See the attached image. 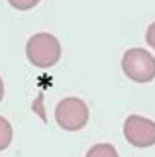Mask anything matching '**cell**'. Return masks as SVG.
<instances>
[{"mask_svg": "<svg viewBox=\"0 0 155 157\" xmlns=\"http://www.w3.org/2000/svg\"><path fill=\"white\" fill-rule=\"evenodd\" d=\"M26 57L33 67L49 69L57 65V61L61 59V43L55 36L47 32L33 33L26 43Z\"/></svg>", "mask_w": 155, "mask_h": 157, "instance_id": "1", "label": "cell"}, {"mask_svg": "<svg viewBox=\"0 0 155 157\" xmlns=\"http://www.w3.org/2000/svg\"><path fill=\"white\" fill-rule=\"evenodd\" d=\"M122 71L130 81L149 82L155 78V57L142 47L128 49L122 57Z\"/></svg>", "mask_w": 155, "mask_h": 157, "instance_id": "2", "label": "cell"}, {"mask_svg": "<svg viewBox=\"0 0 155 157\" xmlns=\"http://www.w3.org/2000/svg\"><path fill=\"white\" fill-rule=\"evenodd\" d=\"M55 120L65 132H79L89 122V106L81 98H63L55 108Z\"/></svg>", "mask_w": 155, "mask_h": 157, "instance_id": "3", "label": "cell"}, {"mask_svg": "<svg viewBox=\"0 0 155 157\" xmlns=\"http://www.w3.org/2000/svg\"><path fill=\"white\" fill-rule=\"evenodd\" d=\"M124 137L134 147H151L155 145V122L143 116H128L124 122Z\"/></svg>", "mask_w": 155, "mask_h": 157, "instance_id": "4", "label": "cell"}, {"mask_svg": "<svg viewBox=\"0 0 155 157\" xmlns=\"http://www.w3.org/2000/svg\"><path fill=\"white\" fill-rule=\"evenodd\" d=\"M86 157H120L112 144H96L86 151Z\"/></svg>", "mask_w": 155, "mask_h": 157, "instance_id": "5", "label": "cell"}, {"mask_svg": "<svg viewBox=\"0 0 155 157\" xmlns=\"http://www.w3.org/2000/svg\"><path fill=\"white\" fill-rule=\"evenodd\" d=\"M10 141H12V126L6 118L0 116V151L6 149L10 145Z\"/></svg>", "mask_w": 155, "mask_h": 157, "instance_id": "6", "label": "cell"}, {"mask_svg": "<svg viewBox=\"0 0 155 157\" xmlns=\"http://www.w3.org/2000/svg\"><path fill=\"white\" fill-rule=\"evenodd\" d=\"M12 8L16 10H32L40 4V0H8Z\"/></svg>", "mask_w": 155, "mask_h": 157, "instance_id": "7", "label": "cell"}, {"mask_svg": "<svg viewBox=\"0 0 155 157\" xmlns=\"http://www.w3.org/2000/svg\"><path fill=\"white\" fill-rule=\"evenodd\" d=\"M145 41H147V45L151 47V49H155V22L147 28V33H145Z\"/></svg>", "mask_w": 155, "mask_h": 157, "instance_id": "8", "label": "cell"}, {"mask_svg": "<svg viewBox=\"0 0 155 157\" xmlns=\"http://www.w3.org/2000/svg\"><path fill=\"white\" fill-rule=\"evenodd\" d=\"M4 98V82H2V77H0V102Z\"/></svg>", "mask_w": 155, "mask_h": 157, "instance_id": "9", "label": "cell"}]
</instances>
